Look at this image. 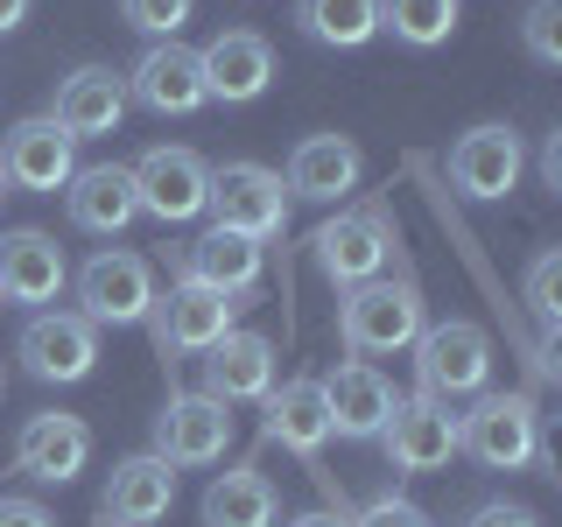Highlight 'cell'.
Masks as SVG:
<instances>
[{
  "label": "cell",
  "mask_w": 562,
  "mask_h": 527,
  "mask_svg": "<svg viewBox=\"0 0 562 527\" xmlns=\"http://www.w3.org/2000/svg\"><path fill=\"white\" fill-rule=\"evenodd\" d=\"M457 450L479 457L485 471L549 464V450H541V408L527 394H479L471 415H457Z\"/></svg>",
  "instance_id": "1"
},
{
  "label": "cell",
  "mask_w": 562,
  "mask_h": 527,
  "mask_svg": "<svg viewBox=\"0 0 562 527\" xmlns=\"http://www.w3.org/2000/svg\"><path fill=\"white\" fill-rule=\"evenodd\" d=\"M338 338L359 359H386V351H408L422 338V295L408 281H359L338 295Z\"/></svg>",
  "instance_id": "2"
},
{
  "label": "cell",
  "mask_w": 562,
  "mask_h": 527,
  "mask_svg": "<svg viewBox=\"0 0 562 527\" xmlns=\"http://www.w3.org/2000/svg\"><path fill=\"white\" fill-rule=\"evenodd\" d=\"M155 310V268L127 246H105L78 268V316L92 330H134Z\"/></svg>",
  "instance_id": "3"
},
{
  "label": "cell",
  "mask_w": 562,
  "mask_h": 527,
  "mask_svg": "<svg viewBox=\"0 0 562 527\" xmlns=\"http://www.w3.org/2000/svg\"><path fill=\"white\" fill-rule=\"evenodd\" d=\"M415 351V380L429 401H464V394H485L492 380V338L464 316L450 324H422V338L408 345Z\"/></svg>",
  "instance_id": "4"
},
{
  "label": "cell",
  "mask_w": 562,
  "mask_h": 527,
  "mask_svg": "<svg viewBox=\"0 0 562 527\" xmlns=\"http://www.w3.org/2000/svg\"><path fill=\"white\" fill-rule=\"evenodd\" d=\"M14 359L43 386H78V380H92V366H99V330L85 324L78 310H35L22 324V338H14Z\"/></svg>",
  "instance_id": "5"
},
{
  "label": "cell",
  "mask_w": 562,
  "mask_h": 527,
  "mask_svg": "<svg viewBox=\"0 0 562 527\" xmlns=\"http://www.w3.org/2000/svg\"><path fill=\"white\" fill-rule=\"evenodd\" d=\"M316 268H324L330 289H359V281H380L386 260H394V218L386 211H338V218L316 225Z\"/></svg>",
  "instance_id": "6"
},
{
  "label": "cell",
  "mask_w": 562,
  "mask_h": 527,
  "mask_svg": "<svg viewBox=\"0 0 562 527\" xmlns=\"http://www.w3.org/2000/svg\"><path fill=\"white\" fill-rule=\"evenodd\" d=\"M204 211H211V225H225L239 239H274L289 225V190L260 162H225V169H211Z\"/></svg>",
  "instance_id": "7"
},
{
  "label": "cell",
  "mask_w": 562,
  "mask_h": 527,
  "mask_svg": "<svg viewBox=\"0 0 562 527\" xmlns=\"http://www.w3.org/2000/svg\"><path fill=\"white\" fill-rule=\"evenodd\" d=\"M70 176H78V141H70L49 113L14 120L8 141H0V183L29 190V198H57Z\"/></svg>",
  "instance_id": "8"
},
{
  "label": "cell",
  "mask_w": 562,
  "mask_h": 527,
  "mask_svg": "<svg viewBox=\"0 0 562 527\" xmlns=\"http://www.w3.org/2000/svg\"><path fill=\"white\" fill-rule=\"evenodd\" d=\"M239 316V295H218V289H198V281H176L169 295H155L148 324H155V345H162V359H204L211 345L233 330Z\"/></svg>",
  "instance_id": "9"
},
{
  "label": "cell",
  "mask_w": 562,
  "mask_h": 527,
  "mask_svg": "<svg viewBox=\"0 0 562 527\" xmlns=\"http://www.w3.org/2000/svg\"><path fill=\"white\" fill-rule=\"evenodd\" d=\"M373 444L386 450V464L408 471V479H422V471H450L457 415H450V401H429V394L394 401V415H386V429L373 436Z\"/></svg>",
  "instance_id": "10"
},
{
  "label": "cell",
  "mask_w": 562,
  "mask_h": 527,
  "mask_svg": "<svg viewBox=\"0 0 562 527\" xmlns=\"http://www.w3.org/2000/svg\"><path fill=\"white\" fill-rule=\"evenodd\" d=\"M233 450V415L225 401L211 394H169L162 415H155V457L169 471H190V464H218Z\"/></svg>",
  "instance_id": "11"
},
{
  "label": "cell",
  "mask_w": 562,
  "mask_h": 527,
  "mask_svg": "<svg viewBox=\"0 0 562 527\" xmlns=\"http://www.w3.org/2000/svg\"><path fill=\"white\" fill-rule=\"evenodd\" d=\"M127 176H134V204L148 211L155 225L198 218V211H204V190H211L204 155H190V148H148Z\"/></svg>",
  "instance_id": "12"
},
{
  "label": "cell",
  "mask_w": 562,
  "mask_h": 527,
  "mask_svg": "<svg viewBox=\"0 0 562 527\" xmlns=\"http://www.w3.org/2000/svg\"><path fill=\"white\" fill-rule=\"evenodd\" d=\"M520 169H527V148L514 127H499V120H485V127H471L464 141L450 148V183L464 190L471 204H499L520 190Z\"/></svg>",
  "instance_id": "13"
},
{
  "label": "cell",
  "mask_w": 562,
  "mask_h": 527,
  "mask_svg": "<svg viewBox=\"0 0 562 527\" xmlns=\"http://www.w3.org/2000/svg\"><path fill=\"white\" fill-rule=\"evenodd\" d=\"M127 99H140L148 113H162V120H190L198 105H211L198 49H183V43H148V49H140V64L127 70Z\"/></svg>",
  "instance_id": "14"
},
{
  "label": "cell",
  "mask_w": 562,
  "mask_h": 527,
  "mask_svg": "<svg viewBox=\"0 0 562 527\" xmlns=\"http://www.w3.org/2000/svg\"><path fill=\"white\" fill-rule=\"evenodd\" d=\"M316 386H324V408H330V436H345V444H373L386 429V415H394V401H401L380 380V366H366V359L330 366Z\"/></svg>",
  "instance_id": "15"
},
{
  "label": "cell",
  "mask_w": 562,
  "mask_h": 527,
  "mask_svg": "<svg viewBox=\"0 0 562 527\" xmlns=\"http://www.w3.org/2000/svg\"><path fill=\"white\" fill-rule=\"evenodd\" d=\"M14 464L43 485H70L85 464H92V429L85 415H64V408H43L14 429Z\"/></svg>",
  "instance_id": "16"
},
{
  "label": "cell",
  "mask_w": 562,
  "mask_h": 527,
  "mask_svg": "<svg viewBox=\"0 0 562 527\" xmlns=\"http://www.w3.org/2000/svg\"><path fill=\"white\" fill-rule=\"evenodd\" d=\"M198 64H204V92L225 99V105H254L274 85V49H268V35H254V29L211 35L198 49Z\"/></svg>",
  "instance_id": "17"
},
{
  "label": "cell",
  "mask_w": 562,
  "mask_h": 527,
  "mask_svg": "<svg viewBox=\"0 0 562 527\" xmlns=\"http://www.w3.org/2000/svg\"><path fill=\"white\" fill-rule=\"evenodd\" d=\"M64 281H70V260H64V246L49 233H35V225L0 233V295H8V303L43 310V303L64 295Z\"/></svg>",
  "instance_id": "18"
},
{
  "label": "cell",
  "mask_w": 562,
  "mask_h": 527,
  "mask_svg": "<svg viewBox=\"0 0 562 527\" xmlns=\"http://www.w3.org/2000/svg\"><path fill=\"white\" fill-rule=\"evenodd\" d=\"M169 506H176V471L155 450L120 457L113 479H105V492H99V520L105 527H155Z\"/></svg>",
  "instance_id": "19"
},
{
  "label": "cell",
  "mask_w": 562,
  "mask_h": 527,
  "mask_svg": "<svg viewBox=\"0 0 562 527\" xmlns=\"http://www.w3.org/2000/svg\"><path fill=\"white\" fill-rule=\"evenodd\" d=\"M49 120L70 134V141H99V134H120V120H127V78L105 64H85L70 70L57 85V105H49Z\"/></svg>",
  "instance_id": "20"
},
{
  "label": "cell",
  "mask_w": 562,
  "mask_h": 527,
  "mask_svg": "<svg viewBox=\"0 0 562 527\" xmlns=\"http://www.w3.org/2000/svg\"><path fill=\"white\" fill-rule=\"evenodd\" d=\"M274 366L281 359H274V345L260 338V330H225V338L204 351V386H198V394L225 401V408H239V401H268Z\"/></svg>",
  "instance_id": "21"
},
{
  "label": "cell",
  "mask_w": 562,
  "mask_h": 527,
  "mask_svg": "<svg viewBox=\"0 0 562 527\" xmlns=\"http://www.w3.org/2000/svg\"><path fill=\"white\" fill-rule=\"evenodd\" d=\"M359 176H366V155L351 148L345 134H310V141H295L281 190H289V198H310V204H338V198L359 190Z\"/></svg>",
  "instance_id": "22"
},
{
  "label": "cell",
  "mask_w": 562,
  "mask_h": 527,
  "mask_svg": "<svg viewBox=\"0 0 562 527\" xmlns=\"http://www.w3.org/2000/svg\"><path fill=\"white\" fill-rule=\"evenodd\" d=\"M260 239H239L225 233V225H211L183 246V260H176V281H198V289H218V295H246L260 289Z\"/></svg>",
  "instance_id": "23"
},
{
  "label": "cell",
  "mask_w": 562,
  "mask_h": 527,
  "mask_svg": "<svg viewBox=\"0 0 562 527\" xmlns=\"http://www.w3.org/2000/svg\"><path fill=\"white\" fill-rule=\"evenodd\" d=\"M64 211H70V225H78V233L120 239V233H127V225L140 218V204H134V176L120 169V162L78 169V176L64 183Z\"/></svg>",
  "instance_id": "24"
},
{
  "label": "cell",
  "mask_w": 562,
  "mask_h": 527,
  "mask_svg": "<svg viewBox=\"0 0 562 527\" xmlns=\"http://www.w3.org/2000/svg\"><path fill=\"white\" fill-rule=\"evenodd\" d=\"M268 444L281 450H295V457H316L330 444V408H324V386L316 380H281L268 386Z\"/></svg>",
  "instance_id": "25"
},
{
  "label": "cell",
  "mask_w": 562,
  "mask_h": 527,
  "mask_svg": "<svg viewBox=\"0 0 562 527\" xmlns=\"http://www.w3.org/2000/svg\"><path fill=\"white\" fill-rule=\"evenodd\" d=\"M204 527H274V485H268V471H254V464L218 471L211 492H204Z\"/></svg>",
  "instance_id": "26"
},
{
  "label": "cell",
  "mask_w": 562,
  "mask_h": 527,
  "mask_svg": "<svg viewBox=\"0 0 562 527\" xmlns=\"http://www.w3.org/2000/svg\"><path fill=\"white\" fill-rule=\"evenodd\" d=\"M295 29L324 49H366L380 35V0H295Z\"/></svg>",
  "instance_id": "27"
},
{
  "label": "cell",
  "mask_w": 562,
  "mask_h": 527,
  "mask_svg": "<svg viewBox=\"0 0 562 527\" xmlns=\"http://www.w3.org/2000/svg\"><path fill=\"white\" fill-rule=\"evenodd\" d=\"M457 0H380V29L394 35V43H408V49H436V43H450L457 35Z\"/></svg>",
  "instance_id": "28"
},
{
  "label": "cell",
  "mask_w": 562,
  "mask_h": 527,
  "mask_svg": "<svg viewBox=\"0 0 562 527\" xmlns=\"http://www.w3.org/2000/svg\"><path fill=\"white\" fill-rule=\"evenodd\" d=\"M527 310H535L541 351H549L555 330H562V246H541V254L527 260Z\"/></svg>",
  "instance_id": "29"
},
{
  "label": "cell",
  "mask_w": 562,
  "mask_h": 527,
  "mask_svg": "<svg viewBox=\"0 0 562 527\" xmlns=\"http://www.w3.org/2000/svg\"><path fill=\"white\" fill-rule=\"evenodd\" d=\"M190 8H198V0H120V22L140 29L148 43H176V29L190 22Z\"/></svg>",
  "instance_id": "30"
},
{
  "label": "cell",
  "mask_w": 562,
  "mask_h": 527,
  "mask_svg": "<svg viewBox=\"0 0 562 527\" xmlns=\"http://www.w3.org/2000/svg\"><path fill=\"white\" fill-rule=\"evenodd\" d=\"M520 43H527V57L535 64H562V0H535L527 8V22H520Z\"/></svg>",
  "instance_id": "31"
},
{
  "label": "cell",
  "mask_w": 562,
  "mask_h": 527,
  "mask_svg": "<svg viewBox=\"0 0 562 527\" xmlns=\"http://www.w3.org/2000/svg\"><path fill=\"white\" fill-rule=\"evenodd\" d=\"M351 527H436L429 514H422V506L415 500H394V492H380V500L373 506H366V514L359 520H351Z\"/></svg>",
  "instance_id": "32"
},
{
  "label": "cell",
  "mask_w": 562,
  "mask_h": 527,
  "mask_svg": "<svg viewBox=\"0 0 562 527\" xmlns=\"http://www.w3.org/2000/svg\"><path fill=\"white\" fill-rule=\"evenodd\" d=\"M464 527H541V520L527 514V506H514V500H492V506H479Z\"/></svg>",
  "instance_id": "33"
},
{
  "label": "cell",
  "mask_w": 562,
  "mask_h": 527,
  "mask_svg": "<svg viewBox=\"0 0 562 527\" xmlns=\"http://www.w3.org/2000/svg\"><path fill=\"white\" fill-rule=\"evenodd\" d=\"M0 527H57V520H49V506H35V500H0Z\"/></svg>",
  "instance_id": "34"
},
{
  "label": "cell",
  "mask_w": 562,
  "mask_h": 527,
  "mask_svg": "<svg viewBox=\"0 0 562 527\" xmlns=\"http://www.w3.org/2000/svg\"><path fill=\"white\" fill-rule=\"evenodd\" d=\"M541 183H549V198H562V127L541 141Z\"/></svg>",
  "instance_id": "35"
},
{
  "label": "cell",
  "mask_w": 562,
  "mask_h": 527,
  "mask_svg": "<svg viewBox=\"0 0 562 527\" xmlns=\"http://www.w3.org/2000/svg\"><path fill=\"white\" fill-rule=\"evenodd\" d=\"M29 8H35V0H0V35L22 29V22H29Z\"/></svg>",
  "instance_id": "36"
},
{
  "label": "cell",
  "mask_w": 562,
  "mask_h": 527,
  "mask_svg": "<svg viewBox=\"0 0 562 527\" xmlns=\"http://www.w3.org/2000/svg\"><path fill=\"white\" fill-rule=\"evenodd\" d=\"M289 527H351L345 514H330V506H316V514H295Z\"/></svg>",
  "instance_id": "37"
},
{
  "label": "cell",
  "mask_w": 562,
  "mask_h": 527,
  "mask_svg": "<svg viewBox=\"0 0 562 527\" xmlns=\"http://www.w3.org/2000/svg\"><path fill=\"white\" fill-rule=\"evenodd\" d=\"M0 386H8V373H0Z\"/></svg>",
  "instance_id": "38"
}]
</instances>
